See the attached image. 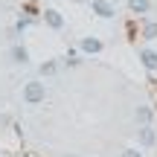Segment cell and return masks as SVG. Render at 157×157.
<instances>
[{"label": "cell", "instance_id": "7c38bea8", "mask_svg": "<svg viewBox=\"0 0 157 157\" xmlns=\"http://www.w3.org/2000/svg\"><path fill=\"white\" fill-rule=\"evenodd\" d=\"M26 26H32V17H21V21H17V32H23Z\"/></svg>", "mask_w": 157, "mask_h": 157}, {"label": "cell", "instance_id": "277c9868", "mask_svg": "<svg viewBox=\"0 0 157 157\" xmlns=\"http://www.w3.org/2000/svg\"><path fill=\"white\" fill-rule=\"evenodd\" d=\"M78 50L87 52V56H99V52H102V41H99V38H93V35H87V38L78 41Z\"/></svg>", "mask_w": 157, "mask_h": 157}, {"label": "cell", "instance_id": "3957f363", "mask_svg": "<svg viewBox=\"0 0 157 157\" xmlns=\"http://www.w3.org/2000/svg\"><path fill=\"white\" fill-rule=\"evenodd\" d=\"M41 15H44V23H47L50 29H64V15H61L58 9H44Z\"/></svg>", "mask_w": 157, "mask_h": 157}, {"label": "cell", "instance_id": "8fae6325", "mask_svg": "<svg viewBox=\"0 0 157 157\" xmlns=\"http://www.w3.org/2000/svg\"><path fill=\"white\" fill-rule=\"evenodd\" d=\"M143 38H146V41H154L157 38V23L154 21H148L146 26H143Z\"/></svg>", "mask_w": 157, "mask_h": 157}, {"label": "cell", "instance_id": "9a60e30c", "mask_svg": "<svg viewBox=\"0 0 157 157\" xmlns=\"http://www.w3.org/2000/svg\"><path fill=\"white\" fill-rule=\"evenodd\" d=\"M61 157H78V154H61Z\"/></svg>", "mask_w": 157, "mask_h": 157}, {"label": "cell", "instance_id": "52a82bcc", "mask_svg": "<svg viewBox=\"0 0 157 157\" xmlns=\"http://www.w3.org/2000/svg\"><path fill=\"white\" fill-rule=\"evenodd\" d=\"M134 119H137V125H151V119H154V111L148 105H140L134 111Z\"/></svg>", "mask_w": 157, "mask_h": 157}, {"label": "cell", "instance_id": "30bf717a", "mask_svg": "<svg viewBox=\"0 0 157 157\" xmlns=\"http://www.w3.org/2000/svg\"><path fill=\"white\" fill-rule=\"evenodd\" d=\"M38 73H41V78H50V76H56L58 73V61H44L38 67Z\"/></svg>", "mask_w": 157, "mask_h": 157}, {"label": "cell", "instance_id": "7a4b0ae2", "mask_svg": "<svg viewBox=\"0 0 157 157\" xmlns=\"http://www.w3.org/2000/svg\"><path fill=\"white\" fill-rule=\"evenodd\" d=\"M90 12H93L96 17H102V21H111L117 12H113V3H108V0H90Z\"/></svg>", "mask_w": 157, "mask_h": 157}, {"label": "cell", "instance_id": "5b68a950", "mask_svg": "<svg viewBox=\"0 0 157 157\" xmlns=\"http://www.w3.org/2000/svg\"><path fill=\"white\" fill-rule=\"evenodd\" d=\"M137 140H140L143 148H151L154 143H157V134H154L151 125H140V131H137Z\"/></svg>", "mask_w": 157, "mask_h": 157}, {"label": "cell", "instance_id": "ba28073f", "mask_svg": "<svg viewBox=\"0 0 157 157\" xmlns=\"http://www.w3.org/2000/svg\"><path fill=\"white\" fill-rule=\"evenodd\" d=\"M9 56H12V61H15V64H21V67H23V64L29 61V50H26L23 44H15V47H12V52H9Z\"/></svg>", "mask_w": 157, "mask_h": 157}, {"label": "cell", "instance_id": "4fadbf2b", "mask_svg": "<svg viewBox=\"0 0 157 157\" xmlns=\"http://www.w3.org/2000/svg\"><path fill=\"white\" fill-rule=\"evenodd\" d=\"M119 157H143V154H140V148H125Z\"/></svg>", "mask_w": 157, "mask_h": 157}, {"label": "cell", "instance_id": "5bb4252c", "mask_svg": "<svg viewBox=\"0 0 157 157\" xmlns=\"http://www.w3.org/2000/svg\"><path fill=\"white\" fill-rule=\"evenodd\" d=\"M76 64H78V58H76V52H70V56H67V67H76Z\"/></svg>", "mask_w": 157, "mask_h": 157}, {"label": "cell", "instance_id": "6da1fadb", "mask_svg": "<svg viewBox=\"0 0 157 157\" xmlns=\"http://www.w3.org/2000/svg\"><path fill=\"white\" fill-rule=\"evenodd\" d=\"M44 99H47V84L44 82L32 78V82L23 84V102H26V105H41Z\"/></svg>", "mask_w": 157, "mask_h": 157}, {"label": "cell", "instance_id": "8992f818", "mask_svg": "<svg viewBox=\"0 0 157 157\" xmlns=\"http://www.w3.org/2000/svg\"><path fill=\"white\" fill-rule=\"evenodd\" d=\"M140 64L148 70V73H154L157 70V52L151 50V47H146V50H140Z\"/></svg>", "mask_w": 157, "mask_h": 157}, {"label": "cell", "instance_id": "2e32d148", "mask_svg": "<svg viewBox=\"0 0 157 157\" xmlns=\"http://www.w3.org/2000/svg\"><path fill=\"white\" fill-rule=\"evenodd\" d=\"M73 3H84V0H73Z\"/></svg>", "mask_w": 157, "mask_h": 157}, {"label": "cell", "instance_id": "9c48e42d", "mask_svg": "<svg viewBox=\"0 0 157 157\" xmlns=\"http://www.w3.org/2000/svg\"><path fill=\"white\" fill-rule=\"evenodd\" d=\"M128 9L134 12V15H146V12L151 9V0H128Z\"/></svg>", "mask_w": 157, "mask_h": 157}]
</instances>
